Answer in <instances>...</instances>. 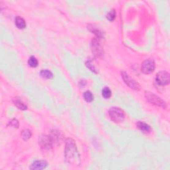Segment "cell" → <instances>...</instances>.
I'll use <instances>...</instances> for the list:
<instances>
[{
	"instance_id": "6da1fadb",
	"label": "cell",
	"mask_w": 170,
	"mask_h": 170,
	"mask_svg": "<svg viewBox=\"0 0 170 170\" xmlns=\"http://www.w3.org/2000/svg\"><path fill=\"white\" fill-rule=\"evenodd\" d=\"M65 159L68 164L78 165L80 163L79 154L75 142L72 138H69L66 140Z\"/></svg>"
},
{
	"instance_id": "7a4b0ae2",
	"label": "cell",
	"mask_w": 170,
	"mask_h": 170,
	"mask_svg": "<svg viewBox=\"0 0 170 170\" xmlns=\"http://www.w3.org/2000/svg\"><path fill=\"white\" fill-rule=\"evenodd\" d=\"M109 116L111 120L116 123L122 122L126 116L124 110L116 107H112L109 110Z\"/></svg>"
},
{
	"instance_id": "3957f363",
	"label": "cell",
	"mask_w": 170,
	"mask_h": 170,
	"mask_svg": "<svg viewBox=\"0 0 170 170\" xmlns=\"http://www.w3.org/2000/svg\"><path fill=\"white\" fill-rule=\"evenodd\" d=\"M145 96L148 102H150V103L153 105L161 106V107L163 108H166V104L165 103V102L162 100L161 98L156 95V94H153V93L150 92H145Z\"/></svg>"
},
{
	"instance_id": "277c9868",
	"label": "cell",
	"mask_w": 170,
	"mask_h": 170,
	"mask_svg": "<svg viewBox=\"0 0 170 170\" xmlns=\"http://www.w3.org/2000/svg\"><path fill=\"white\" fill-rule=\"evenodd\" d=\"M170 77L167 71H160L156 75V81L160 86H166L169 83Z\"/></svg>"
},
{
	"instance_id": "5b68a950",
	"label": "cell",
	"mask_w": 170,
	"mask_h": 170,
	"mask_svg": "<svg viewBox=\"0 0 170 170\" xmlns=\"http://www.w3.org/2000/svg\"><path fill=\"white\" fill-rule=\"evenodd\" d=\"M156 68L155 61L153 59H147L142 62L141 66L142 71L145 74H150L153 72Z\"/></svg>"
},
{
	"instance_id": "8992f818",
	"label": "cell",
	"mask_w": 170,
	"mask_h": 170,
	"mask_svg": "<svg viewBox=\"0 0 170 170\" xmlns=\"http://www.w3.org/2000/svg\"><path fill=\"white\" fill-rule=\"evenodd\" d=\"M121 75L122 78H123V81L129 87L136 90H139L140 89V85L136 81H134L133 78L130 77L127 73L125 72H122L121 73Z\"/></svg>"
},
{
	"instance_id": "52a82bcc",
	"label": "cell",
	"mask_w": 170,
	"mask_h": 170,
	"mask_svg": "<svg viewBox=\"0 0 170 170\" xmlns=\"http://www.w3.org/2000/svg\"><path fill=\"white\" fill-rule=\"evenodd\" d=\"M39 145L42 150L47 152L52 148L53 144L50 136H42L39 139Z\"/></svg>"
},
{
	"instance_id": "ba28073f",
	"label": "cell",
	"mask_w": 170,
	"mask_h": 170,
	"mask_svg": "<svg viewBox=\"0 0 170 170\" xmlns=\"http://www.w3.org/2000/svg\"><path fill=\"white\" fill-rule=\"evenodd\" d=\"M50 138L52 140L53 144H59L62 141L64 136L62 135L61 132L57 131V130H53L51 132Z\"/></svg>"
},
{
	"instance_id": "9c48e42d",
	"label": "cell",
	"mask_w": 170,
	"mask_h": 170,
	"mask_svg": "<svg viewBox=\"0 0 170 170\" xmlns=\"http://www.w3.org/2000/svg\"><path fill=\"white\" fill-rule=\"evenodd\" d=\"M92 49L94 54L96 56L100 57L102 54V49L99 42L96 39H94L92 42Z\"/></svg>"
},
{
	"instance_id": "30bf717a",
	"label": "cell",
	"mask_w": 170,
	"mask_h": 170,
	"mask_svg": "<svg viewBox=\"0 0 170 170\" xmlns=\"http://www.w3.org/2000/svg\"><path fill=\"white\" fill-rule=\"evenodd\" d=\"M47 165H48V164H47L45 161H43V160L35 161L32 164H31L30 169L33 170L43 169L46 168Z\"/></svg>"
},
{
	"instance_id": "8fae6325",
	"label": "cell",
	"mask_w": 170,
	"mask_h": 170,
	"mask_svg": "<svg viewBox=\"0 0 170 170\" xmlns=\"http://www.w3.org/2000/svg\"><path fill=\"white\" fill-rule=\"evenodd\" d=\"M137 126H138V128L141 130V131H142L145 134L150 133V132L152 131L151 127H150V126L148 124L145 123V122H138L137 123Z\"/></svg>"
},
{
	"instance_id": "7c38bea8",
	"label": "cell",
	"mask_w": 170,
	"mask_h": 170,
	"mask_svg": "<svg viewBox=\"0 0 170 170\" xmlns=\"http://www.w3.org/2000/svg\"><path fill=\"white\" fill-rule=\"evenodd\" d=\"M15 25H16L17 28L23 29L25 28L26 23L24 19H23L22 17L17 16L16 17V18H15Z\"/></svg>"
},
{
	"instance_id": "4fadbf2b",
	"label": "cell",
	"mask_w": 170,
	"mask_h": 170,
	"mask_svg": "<svg viewBox=\"0 0 170 170\" xmlns=\"http://www.w3.org/2000/svg\"><path fill=\"white\" fill-rule=\"evenodd\" d=\"M13 102H14V104L15 105L17 106V107L19 109H21V110H27V106L23 103V102L20 100H19V99H16V100H13Z\"/></svg>"
},
{
	"instance_id": "5bb4252c",
	"label": "cell",
	"mask_w": 170,
	"mask_h": 170,
	"mask_svg": "<svg viewBox=\"0 0 170 170\" xmlns=\"http://www.w3.org/2000/svg\"><path fill=\"white\" fill-rule=\"evenodd\" d=\"M40 74L43 78H47V79L51 78L53 77V73L49 70H42L40 72Z\"/></svg>"
},
{
	"instance_id": "9a60e30c",
	"label": "cell",
	"mask_w": 170,
	"mask_h": 170,
	"mask_svg": "<svg viewBox=\"0 0 170 170\" xmlns=\"http://www.w3.org/2000/svg\"><path fill=\"white\" fill-rule=\"evenodd\" d=\"M83 97H84V99L87 102H90L94 100V96L91 92L90 91H86L83 94Z\"/></svg>"
},
{
	"instance_id": "2e32d148",
	"label": "cell",
	"mask_w": 170,
	"mask_h": 170,
	"mask_svg": "<svg viewBox=\"0 0 170 170\" xmlns=\"http://www.w3.org/2000/svg\"><path fill=\"white\" fill-rule=\"evenodd\" d=\"M86 66H87L88 68L90 70L93 71L94 73H98V68L96 67V66L94 65V63L93 60L88 61L87 62H86Z\"/></svg>"
},
{
	"instance_id": "e0dca14e",
	"label": "cell",
	"mask_w": 170,
	"mask_h": 170,
	"mask_svg": "<svg viewBox=\"0 0 170 170\" xmlns=\"http://www.w3.org/2000/svg\"><path fill=\"white\" fill-rule=\"evenodd\" d=\"M21 136L23 139L25 141L28 140L31 136V132L29 129H25L21 133Z\"/></svg>"
},
{
	"instance_id": "ac0fdd59",
	"label": "cell",
	"mask_w": 170,
	"mask_h": 170,
	"mask_svg": "<svg viewBox=\"0 0 170 170\" xmlns=\"http://www.w3.org/2000/svg\"><path fill=\"white\" fill-rule=\"evenodd\" d=\"M102 94L104 98H109L111 96V90L108 87H104L102 90Z\"/></svg>"
},
{
	"instance_id": "d6986e66",
	"label": "cell",
	"mask_w": 170,
	"mask_h": 170,
	"mask_svg": "<svg viewBox=\"0 0 170 170\" xmlns=\"http://www.w3.org/2000/svg\"><path fill=\"white\" fill-rule=\"evenodd\" d=\"M28 64L31 67H36L38 66V61L34 56H31L28 61Z\"/></svg>"
},
{
	"instance_id": "ffe728a7",
	"label": "cell",
	"mask_w": 170,
	"mask_h": 170,
	"mask_svg": "<svg viewBox=\"0 0 170 170\" xmlns=\"http://www.w3.org/2000/svg\"><path fill=\"white\" fill-rule=\"evenodd\" d=\"M116 17V11L114 9H112L110 11V12L106 15V17L108 19L109 21H112Z\"/></svg>"
},
{
	"instance_id": "44dd1931",
	"label": "cell",
	"mask_w": 170,
	"mask_h": 170,
	"mask_svg": "<svg viewBox=\"0 0 170 170\" xmlns=\"http://www.w3.org/2000/svg\"><path fill=\"white\" fill-rule=\"evenodd\" d=\"M9 125H10L11 126H13L15 128H18V127H19V122L16 119H13L9 122Z\"/></svg>"
}]
</instances>
